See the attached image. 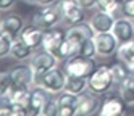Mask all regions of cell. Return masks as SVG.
I'll return each mask as SVG.
<instances>
[{"mask_svg": "<svg viewBox=\"0 0 134 116\" xmlns=\"http://www.w3.org/2000/svg\"><path fill=\"white\" fill-rule=\"evenodd\" d=\"M10 76H12L13 84H20V85H32L34 84V73H32L31 65L15 66L10 71Z\"/></svg>", "mask_w": 134, "mask_h": 116, "instance_id": "cell-17", "label": "cell"}, {"mask_svg": "<svg viewBox=\"0 0 134 116\" xmlns=\"http://www.w3.org/2000/svg\"><path fill=\"white\" fill-rule=\"evenodd\" d=\"M113 84H115V79H113V74H111V68L107 65H100L89 76L87 90H91L95 95H103L111 89Z\"/></svg>", "mask_w": 134, "mask_h": 116, "instance_id": "cell-1", "label": "cell"}, {"mask_svg": "<svg viewBox=\"0 0 134 116\" xmlns=\"http://www.w3.org/2000/svg\"><path fill=\"white\" fill-rule=\"evenodd\" d=\"M94 34H95L94 29L91 27L89 23H86V21L78 23V24H71L68 29H66V39H68L71 44L78 45V47H79L81 42L86 40V39L94 37Z\"/></svg>", "mask_w": 134, "mask_h": 116, "instance_id": "cell-11", "label": "cell"}, {"mask_svg": "<svg viewBox=\"0 0 134 116\" xmlns=\"http://www.w3.org/2000/svg\"><path fill=\"white\" fill-rule=\"evenodd\" d=\"M12 47H13V40L7 36H0V56L5 58L8 55H12Z\"/></svg>", "mask_w": 134, "mask_h": 116, "instance_id": "cell-26", "label": "cell"}, {"mask_svg": "<svg viewBox=\"0 0 134 116\" xmlns=\"http://www.w3.org/2000/svg\"><path fill=\"white\" fill-rule=\"evenodd\" d=\"M126 105L128 103L123 100L121 95H107L97 113L100 116H120L124 113Z\"/></svg>", "mask_w": 134, "mask_h": 116, "instance_id": "cell-10", "label": "cell"}, {"mask_svg": "<svg viewBox=\"0 0 134 116\" xmlns=\"http://www.w3.org/2000/svg\"><path fill=\"white\" fill-rule=\"evenodd\" d=\"M65 39H66V31H62V29H57V27L47 29L44 34V40H42V50L50 52L57 58L58 50H60L62 44L65 42Z\"/></svg>", "mask_w": 134, "mask_h": 116, "instance_id": "cell-9", "label": "cell"}, {"mask_svg": "<svg viewBox=\"0 0 134 116\" xmlns=\"http://www.w3.org/2000/svg\"><path fill=\"white\" fill-rule=\"evenodd\" d=\"M78 55L87 56V58H95V56H97V48H95L94 37H91V39H86L84 42H81V44H79Z\"/></svg>", "mask_w": 134, "mask_h": 116, "instance_id": "cell-24", "label": "cell"}, {"mask_svg": "<svg viewBox=\"0 0 134 116\" xmlns=\"http://www.w3.org/2000/svg\"><path fill=\"white\" fill-rule=\"evenodd\" d=\"M87 84H89V77H81V76H66V84H65V90L74 94V95H81L87 90Z\"/></svg>", "mask_w": 134, "mask_h": 116, "instance_id": "cell-19", "label": "cell"}, {"mask_svg": "<svg viewBox=\"0 0 134 116\" xmlns=\"http://www.w3.org/2000/svg\"><path fill=\"white\" fill-rule=\"evenodd\" d=\"M10 85H12L10 71H2V77H0V94H5Z\"/></svg>", "mask_w": 134, "mask_h": 116, "instance_id": "cell-28", "label": "cell"}, {"mask_svg": "<svg viewBox=\"0 0 134 116\" xmlns=\"http://www.w3.org/2000/svg\"><path fill=\"white\" fill-rule=\"evenodd\" d=\"M123 0H97V8L111 15H116L120 10H123Z\"/></svg>", "mask_w": 134, "mask_h": 116, "instance_id": "cell-23", "label": "cell"}, {"mask_svg": "<svg viewBox=\"0 0 134 116\" xmlns=\"http://www.w3.org/2000/svg\"><path fill=\"white\" fill-rule=\"evenodd\" d=\"M94 42H95V48H97V55L102 58L113 56L118 52V47H120V40L115 37L111 31L94 34Z\"/></svg>", "mask_w": 134, "mask_h": 116, "instance_id": "cell-6", "label": "cell"}, {"mask_svg": "<svg viewBox=\"0 0 134 116\" xmlns=\"http://www.w3.org/2000/svg\"><path fill=\"white\" fill-rule=\"evenodd\" d=\"M62 19H63V16H62V11H60L58 7H53V5L52 7H42L41 11H37L32 16V24L47 31V29L55 27Z\"/></svg>", "mask_w": 134, "mask_h": 116, "instance_id": "cell-4", "label": "cell"}, {"mask_svg": "<svg viewBox=\"0 0 134 116\" xmlns=\"http://www.w3.org/2000/svg\"><path fill=\"white\" fill-rule=\"evenodd\" d=\"M44 34L45 31L41 27H37V26H27L24 27V31L21 34V39L29 45L31 48H34V50H37L39 47H42V40H44Z\"/></svg>", "mask_w": 134, "mask_h": 116, "instance_id": "cell-18", "label": "cell"}, {"mask_svg": "<svg viewBox=\"0 0 134 116\" xmlns=\"http://www.w3.org/2000/svg\"><path fill=\"white\" fill-rule=\"evenodd\" d=\"M95 69H97V65H95L94 58H87L82 55H74V56L68 58L65 63L66 74H71V76L89 77Z\"/></svg>", "mask_w": 134, "mask_h": 116, "instance_id": "cell-2", "label": "cell"}, {"mask_svg": "<svg viewBox=\"0 0 134 116\" xmlns=\"http://www.w3.org/2000/svg\"><path fill=\"white\" fill-rule=\"evenodd\" d=\"M57 2H58V0H36V5H39V7H52Z\"/></svg>", "mask_w": 134, "mask_h": 116, "instance_id": "cell-32", "label": "cell"}, {"mask_svg": "<svg viewBox=\"0 0 134 116\" xmlns=\"http://www.w3.org/2000/svg\"><path fill=\"white\" fill-rule=\"evenodd\" d=\"M57 7L60 8L63 19H65L68 24H78V23H82L84 18H86L84 8H82L78 2H76V0H58Z\"/></svg>", "mask_w": 134, "mask_h": 116, "instance_id": "cell-8", "label": "cell"}, {"mask_svg": "<svg viewBox=\"0 0 134 116\" xmlns=\"http://www.w3.org/2000/svg\"><path fill=\"white\" fill-rule=\"evenodd\" d=\"M121 11H123L124 16H128V18L134 19V0H124Z\"/></svg>", "mask_w": 134, "mask_h": 116, "instance_id": "cell-29", "label": "cell"}, {"mask_svg": "<svg viewBox=\"0 0 134 116\" xmlns=\"http://www.w3.org/2000/svg\"><path fill=\"white\" fill-rule=\"evenodd\" d=\"M24 2H27V3H36V0H24Z\"/></svg>", "mask_w": 134, "mask_h": 116, "instance_id": "cell-33", "label": "cell"}, {"mask_svg": "<svg viewBox=\"0 0 134 116\" xmlns=\"http://www.w3.org/2000/svg\"><path fill=\"white\" fill-rule=\"evenodd\" d=\"M66 76H68L66 71H62L58 66H55V68H52L50 71H47L42 76L41 82L37 84V85H42L44 89L47 92H50V94H60V92L65 90Z\"/></svg>", "mask_w": 134, "mask_h": 116, "instance_id": "cell-5", "label": "cell"}, {"mask_svg": "<svg viewBox=\"0 0 134 116\" xmlns=\"http://www.w3.org/2000/svg\"><path fill=\"white\" fill-rule=\"evenodd\" d=\"M115 21H116L115 15H111L108 11H103V10H99L89 19V24L94 29V32L97 34V32H110L113 29Z\"/></svg>", "mask_w": 134, "mask_h": 116, "instance_id": "cell-12", "label": "cell"}, {"mask_svg": "<svg viewBox=\"0 0 134 116\" xmlns=\"http://www.w3.org/2000/svg\"><path fill=\"white\" fill-rule=\"evenodd\" d=\"M57 63H58V60L50 53V52H37L32 55V60H31V68H32V73H34V85H37L41 82L42 79V76L47 73V71H50L52 68L57 66Z\"/></svg>", "mask_w": 134, "mask_h": 116, "instance_id": "cell-3", "label": "cell"}, {"mask_svg": "<svg viewBox=\"0 0 134 116\" xmlns=\"http://www.w3.org/2000/svg\"><path fill=\"white\" fill-rule=\"evenodd\" d=\"M24 18L20 15H7L2 18V23H0V32L3 36L10 37L12 40H18L21 37L23 31H24Z\"/></svg>", "mask_w": 134, "mask_h": 116, "instance_id": "cell-7", "label": "cell"}, {"mask_svg": "<svg viewBox=\"0 0 134 116\" xmlns=\"http://www.w3.org/2000/svg\"><path fill=\"white\" fill-rule=\"evenodd\" d=\"M111 68V74H113V79H115V84H121L126 77L129 76V68L126 65H120V63H115L110 66Z\"/></svg>", "mask_w": 134, "mask_h": 116, "instance_id": "cell-25", "label": "cell"}, {"mask_svg": "<svg viewBox=\"0 0 134 116\" xmlns=\"http://www.w3.org/2000/svg\"><path fill=\"white\" fill-rule=\"evenodd\" d=\"M84 10H92V8H95L97 7V0H76Z\"/></svg>", "mask_w": 134, "mask_h": 116, "instance_id": "cell-30", "label": "cell"}, {"mask_svg": "<svg viewBox=\"0 0 134 116\" xmlns=\"http://www.w3.org/2000/svg\"><path fill=\"white\" fill-rule=\"evenodd\" d=\"M16 3V0H0V10L2 11H8V10H12Z\"/></svg>", "mask_w": 134, "mask_h": 116, "instance_id": "cell-31", "label": "cell"}, {"mask_svg": "<svg viewBox=\"0 0 134 116\" xmlns=\"http://www.w3.org/2000/svg\"><path fill=\"white\" fill-rule=\"evenodd\" d=\"M42 116H58V103L57 100H49L42 110Z\"/></svg>", "mask_w": 134, "mask_h": 116, "instance_id": "cell-27", "label": "cell"}, {"mask_svg": "<svg viewBox=\"0 0 134 116\" xmlns=\"http://www.w3.org/2000/svg\"><path fill=\"white\" fill-rule=\"evenodd\" d=\"M102 102L95 97V94H87L84 92L78 95V103H76V116H86V114H92L95 111H99Z\"/></svg>", "mask_w": 134, "mask_h": 116, "instance_id": "cell-13", "label": "cell"}, {"mask_svg": "<svg viewBox=\"0 0 134 116\" xmlns=\"http://www.w3.org/2000/svg\"><path fill=\"white\" fill-rule=\"evenodd\" d=\"M32 55H34V48H31L21 37L18 39V40L13 42V47H12V56L15 58V60H18V61H24V60H29Z\"/></svg>", "mask_w": 134, "mask_h": 116, "instance_id": "cell-21", "label": "cell"}, {"mask_svg": "<svg viewBox=\"0 0 134 116\" xmlns=\"http://www.w3.org/2000/svg\"><path fill=\"white\" fill-rule=\"evenodd\" d=\"M58 116H74L76 114V103H78V95L70 94V92H60L58 98Z\"/></svg>", "mask_w": 134, "mask_h": 116, "instance_id": "cell-15", "label": "cell"}, {"mask_svg": "<svg viewBox=\"0 0 134 116\" xmlns=\"http://www.w3.org/2000/svg\"><path fill=\"white\" fill-rule=\"evenodd\" d=\"M111 32L120 40V44L131 40V39H134V19H131L128 16L116 18V21H115V24H113Z\"/></svg>", "mask_w": 134, "mask_h": 116, "instance_id": "cell-14", "label": "cell"}, {"mask_svg": "<svg viewBox=\"0 0 134 116\" xmlns=\"http://www.w3.org/2000/svg\"><path fill=\"white\" fill-rule=\"evenodd\" d=\"M49 94L42 85H36L32 89V95H31V106H29V114L36 116V114H42L44 106L49 102Z\"/></svg>", "mask_w": 134, "mask_h": 116, "instance_id": "cell-16", "label": "cell"}, {"mask_svg": "<svg viewBox=\"0 0 134 116\" xmlns=\"http://www.w3.org/2000/svg\"><path fill=\"white\" fill-rule=\"evenodd\" d=\"M116 53L120 60L129 68V71H134V39L120 44Z\"/></svg>", "mask_w": 134, "mask_h": 116, "instance_id": "cell-20", "label": "cell"}, {"mask_svg": "<svg viewBox=\"0 0 134 116\" xmlns=\"http://www.w3.org/2000/svg\"><path fill=\"white\" fill-rule=\"evenodd\" d=\"M120 95L128 105H134V76L129 74L120 84Z\"/></svg>", "mask_w": 134, "mask_h": 116, "instance_id": "cell-22", "label": "cell"}]
</instances>
